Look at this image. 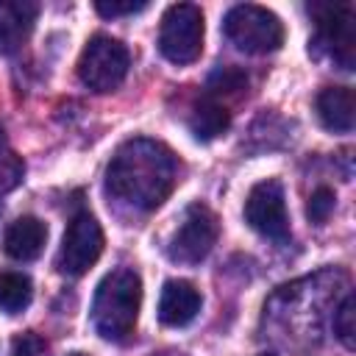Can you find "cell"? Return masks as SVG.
Returning a JSON list of instances; mask_svg holds the SVG:
<instances>
[{
	"mask_svg": "<svg viewBox=\"0 0 356 356\" xmlns=\"http://www.w3.org/2000/svg\"><path fill=\"white\" fill-rule=\"evenodd\" d=\"M175 178L178 161L167 145L153 139H128L108 161L106 189L114 200L139 211H153L170 197Z\"/></svg>",
	"mask_w": 356,
	"mask_h": 356,
	"instance_id": "cell-1",
	"label": "cell"
},
{
	"mask_svg": "<svg viewBox=\"0 0 356 356\" xmlns=\"http://www.w3.org/2000/svg\"><path fill=\"white\" fill-rule=\"evenodd\" d=\"M245 86H248V75L239 67H217L206 81L209 95H234Z\"/></svg>",
	"mask_w": 356,
	"mask_h": 356,
	"instance_id": "cell-16",
	"label": "cell"
},
{
	"mask_svg": "<svg viewBox=\"0 0 356 356\" xmlns=\"http://www.w3.org/2000/svg\"><path fill=\"white\" fill-rule=\"evenodd\" d=\"M39 6L31 0H0V53H17L33 31Z\"/></svg>",
	"mask_w": 356,
	"mask_h": 356,
	"instance_id": "cell-11",
	"label": "cell"
},
{
	"mask_svg": "<svg viewBox=\"0 0 356 356\" xmlns=\"http://www.w3.org/2000/svg\"><path fill=\"white\" fill-rule=\"evenodd\" d=\"M142 309V278L128 270L117 267L97 284L92 300V325L108 342H122L134 334Z\"/></svg>",
	"mask_w": 356,
	"mask_h": 356,
	"instance_id": "cell-2",
	"label": "cell"
},
{
	"mask_svg": "<svg viewBox=\"0 0 356 356\" xmlns=\"http://www.w3.org/2000/svg\"><path fill=\"white\" fill-rule=\"evenodd\" d=\"M334 203H337V197H334V192H331L328 186L314 189L312 197H309V206H306L309 220H312V222H325V220L331 217V211H334Z\"/></svg>",
	"mask_w": 356,
	"mask_h": 356,
	"instance_id": "cell-19",
	"label": "cell"
},
{
	"mask_svg": "<svg viewBox=\"0 0 356 356\" xmlns=\"http://www.w3.org/2000/svg\"><path fill=\"white\" fill-rule=\"evenodd\" d=\"M159 50L172 64H192L203 50V11L192 3H175L164 11Z\"/></svg>",
	"mask_w": 356,
	"mask_h": 356,
	"instance_id": "cell-5",
	"label": "cell"
},
{
	"mask_svg": "<svg viewBox=\"0 0 356 356\" xmlns=\"http://www.w3.org/2000/svg\"><path fill=\"white\" fill-rule=\"evenodd\" d=\"M128 64H131V56L120 39L108 33H95L81 50L78 78L92 92H111L125 81Z\"/></svg>",
	"mask_w": 356,
	"mask_h": 356,
	"instance_id": "cell-4",
	"label": "cell"
},
{
	"mask_svg": "<svg viewBox=\"0 0 356 356\" xmlns=\"http://www.w3.org/2000/svg\"><path fill=\"white\" fill-rule=\"evenodd\" d=\"M222 33L236 50L250 53V56L273 53V50H278L284 44L281 19L270 8L253 6V3L234 6L222 19Z\"/></svg>",
	"mask_w": 356,
	"mask_h": 356,
	"instance_id": "cell-3",
	"label": "cell"
},
{
	"mask_svg": "<svg viewBox=\"0 0 356 356\" xmlns=\"http://www.w3.org/2000/svg\"><path fill=\"white\" fill-rule=\"evenodd\" d=\"M70 356H86V353H70Z\"/></svg>",
	"mask_w": 356,
	"mask_h": 356,
	"instance_id": "cell-23",
	"label": "cell"
},
{
	"mask_svg": "<svg viewBox=\"0 0 356 356\" xmlns=\"http://www.w3.org/2000/svg\"><path fill=\"white\" fill-rule=\"evenodd\" d=\"M44 242H47L44 222L39 217H31L28 214V217H17L8 225L6 236H3V250L11 259H17V261H33L42 253Z\"/></svg>",
	"mask_w": 356,
	"mask_h": 356,
	"instance_id": "cell-12",
	"label": "cell"
},
{
	"mask_svg": "<svg viewBox=\"0 0 356 356\" xmlns=\"http://www.w3.org/2000/svg\"><path fill=\"white\" fill-rule=\"evenodd\" d=\"M95 8H97V14H100V17H122V14L145 11V8H147V3H142V0H139V3H134V0H128V3H114V0H111V3H106V0H100Z\"/></svg>",
	"mask_w": 356,
	"mask_h": 356,
	"instance_id": "cell-21",
	"label": "cell"
},
{
	"mask_svg": "<svg viewBox=\"0 0 356 356\" xmlns=\"http://www.w3.org/2000/svg\"><path fill=\"white\" fill-rule=\"evenodd\" d=\"M25 175V164L22 159L0 139V195L3 192H11Z\"/></svg>",
	"mask_w": 356,
	"mask_h": 356,
	"instance_id": "cell-17",
	"label": "cell"
},
{
	"mask_svg": "<svg viewBox=\"0 0 356 356\" xmlns=\"http://www.w3.org/2000/svg\"><path fill=\"white\" fill-rule=\"evenodd\" d=\"M100 253H103V228L89 211H81L70 220V225L61 236L56 267H58V273L78 278L100 259Z\"/></svg>",
	"mask_w": 356,
	"mask_h": 356,
	"instance_id": "cell-8",
	"label": "cell"
},
{
	"mask_svg": "<svg viewBox=\"0 0 356 356\" xmlns=\"http://www.w3.org/2000/svg\"><path fill=\"white\" fill-rule=\"evenodd\" d=\"M228 125H231L228 108L220 106V103H214L211 97L200 100V103L192 108V114H189V131H192V136H195L197 142H211V139H217L220 134L228 131Z\"/></svg>",
	"mask_w": 356,
	"mask_h": 356,
	"instance_id": "cell-14",
	"label": "cell"
},
{
	"mask_svg": "<svg viewBox=\"0 0 356 356\" xmlns=\"http://www.w3.org/2000/svg\"><path fill=\"white\" fill-rule=\"evenodd\" d=\"M256 356H275V353H256Z\"/></svg>",
	"mask_w": 356,
	"mask_h": 356,
	"instance_id": "cell-22",
	"label": "cell"
},
{
	"mask_svg": "<svg viewBox=\"0 0 356 356\" xmlns=\"http://www.w3.org/2000/svg\"><path fill=\"white\" fill-rule=\"evenodd\" d=\"M200 303H203V298H200V292L189 281L172 278L161 289V298H159V320L164 325H170V328L189 325L197 317Z\"/></svg>",
	"mask_w": 356,
	"mask_h": 356,
	"instance_id": "cell-10",
	"label": "cell"
},
{
	"mask_svg": "<svg viewBox=\"0 0 356 356\" xmlns=\"http://www.w3.org/2000/svg\"><path fill=\"white\" fill-rule=\"evenodd\" d=\"M317 117H320L323 128H328L334 134H350L353 117H356L353 89L350 86H325L317 95Z\"/></svg>",
	"mask_w": 356,
	"mask_h": 356,
	"instance_id": "cell-13",
	"label": "cell"
},
{
	"mask_svg": "<svg viewBox=\"0 0 356 356\" xmlns=\"http://www.w3.org/2000/svg\"><path fill=\"white\" fill-rule=\"evenodd\" d=\"M334 331H337L339 342H342L348 350H353V345H356V300H353V295H348V298L342 300V306L337 309Z\"/></svg>",
	"mask_w": 356,
	"mask_h": 356,
	"instance_id": "cell-18",
	"label": "cell"
},
{
	"mask_svg": "<svg viewBox=\"0 0 356 356\" xmlns=\"http://www.w3.org/2000/svg\"><path fill=\"white\" fill-rule=\"evenodd\" d=\"M217 234H220V225H217L214 211L203 203H192L186 209L181 225L170 236L167 256L178 264H197L211 253Z\"/></svg>",
	"mask_w": 356,
	"mask_h": 356,
	"instance_id": "cell-7",
	"label": "cell"
},
{
	"mask_svg": "<svg viewBox=\"0 0 356 356\" xmlns=\"http://www.w3.org/2000/svg\"><path fill=\"white\" fill-rule=\"evenodd\" d=\"M44 353V339L39 334H19L11 342V356H42Z\"/></svg>",
	"mask_w": 356,
	"mask_h": 356,
	"instance_id": "cell-20",
	"label": "cell"
},
{
	"mask_svg": "<svg viewBox=\"0 0 356 356\" xmlns=\"http://www.w3.org/2000/svg\"><path fill=\"white\" fill-rule=\"evenodd\" d=\"M245 222L259 231L261 236L273 242L289 239V214H286V197L278 178L259 181L245 200Z\"/></svg>",
	"mask_w": 356,
	"mask_h": 356,
	"instance_id": "cell-9",
	"label": "cell"
},
{
	"mask_svg": "<svg viewBox=\"0 0 356 356\" xmlns=\"http://www.w3.org/2000/svg\"><path fill=\"white\" fill-rule=\"evenodd\" d=\"M309 11L317 19L314 44L323 47L337 67L353 70V61H356V14H353V6L317 3Z\"/></svg>",
	"mask_w": 356,
	"mask_h": 356,
	"instance_id": "cell-6",
	"label": "cell"
},
{
	"mask_svg": "<svg viewBox=\"0 0 356 356\" xmlns=\"http://www.w3.org/2000/svg\"><path fill=\"white\" fill-rule=\"evenodd\" d=\"M33 298V284L22 273H0V309L6 314H17L28 309Z\"/></svg>",
	"mask_w": 356,
	"mask_h": 356,
	"instance_id": "cell-15",
	"label": "cell"
}]
</instances>
